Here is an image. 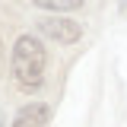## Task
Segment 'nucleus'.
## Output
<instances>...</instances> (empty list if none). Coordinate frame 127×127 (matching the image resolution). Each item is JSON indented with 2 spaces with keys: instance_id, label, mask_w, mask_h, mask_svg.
I'll list each match as a JSON object with an SVG mask.
<instances>
[{
  "instance_id": "nucleus-4",
  "label": "nucleus",
  "mask_w": 127,
  "mask_h": 127,
  "mask_svg": "<svg viewBox=\"0 0 127 127\" xmlns=\"http://www.w3.org/2000/svg\"><path fill=\"white\" fill-rule=\"evenodd\" d=\"M83 0H35V6H41V10H57V13H64V10H76Z\"/></svg>"
},
{
  "instance_id": "nucleus-2",
  "label": "nucleus",
  "mask_w": 127,
  "mask_h": 127,
  "mask_svg": "<svg viewBox=\"0 0 127 127\" xmlns=\"http://www.w3.org/2000/svg\"><path fill=\"white\" fill-rule=\"evenodd\" d=\"M38 32L51 38V41H61V45H73L83 38V26L76 19H64V16H51V19H41L38 22Z\"/></svg>"
},
{
  "instance_id": "nucleus-5",
  "label": "nucleus",
  "mask_w": 127,
  "mask_h": 127,
  "mask_svg": "<svg viewBox=\"0 0 127 127\" xmlns=\"http://www.w3.org/2000/svg\"><path fill=\"white\" fill-rule=\"evenodd\" d=\"M6 73V51H3V45H0V76Z\"/></svg>"
},
{
  "instance_id": "nucleus-3",
  "label": "nucleus",
  "mask_w": 127,
  "mask_h": 127,
  "mask_svg": "<svg viewBox=\"0 0 127 127\" xmlns=\"http://www.w3.org/2000/svg\"><path fill=\"white\" fill-rule=\"evenodd\" d=\"M48 118H51V108H48L45 102H32L26 108H19V114L13 118L10 127H45Z\"/></svg>"
},
{
  "instance_id": "nucleus-1",
  "label": "nucleus",
  "mask_w": 127,
  "mask_h": 127,
  "mask_svg": "<svg viewBox=\"0 0 127 127\" xmlns=\"http://www.w3.org/2000/svg\"><path fill=\"white\" fill-rule=\"evenodd\" d=\"M10 70L13 79L22 92H35L45 83V70H48V51L35 35H19L10 54Z\"/></svg>"
},
{
  "instance_id": "nucleus-6",
  "label": "nucleus",
  "mask_w": 127,
  "mask_h": 127,
  "mask_svg": "<svg viewBox=\"0 0 127 127\" xmlns=\"http://www.w3.org/2000/svg\"><path fill=\"white\" fill-rule=\"evenodd\" d=\"M0 127H6V121H3V108H0Z\"/></svg>"
}]
</instances>
